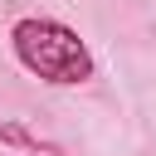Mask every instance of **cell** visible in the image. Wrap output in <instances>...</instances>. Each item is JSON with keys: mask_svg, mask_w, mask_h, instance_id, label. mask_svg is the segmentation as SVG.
<instances>
[{"mask_svg": "<svg viewBox=\"0 0 156 156\" xmlns=\"http://www.w3.org/2000/svg\"><path fill=\"white\" fill-rule=\"evenodd\" d=\"M0 141H20V146H39L34 132H24L20 122H0Z\"/></svg>", "mask_w": 156, "mask_h": 156, "instance_id": "7a4b0ae2", "label": "cell"}, {"mask_svg": "<svg viewBox=\"0 0 156 156\" xmlns=\"http://www.w3.org/2000/svg\"><path fill=\"white\" fill-rule=\"evenodd\" d=\"M10 49H15L24 73H34L54 88H73V83L93 78V54L78 39V29H68L63 20H49V15L20 20L10 29Z\"/></svg>", "mask_w": 156, "mask_h": 156, "instance_id": "6da1fadb", "label": "cell"}]
</instances>
